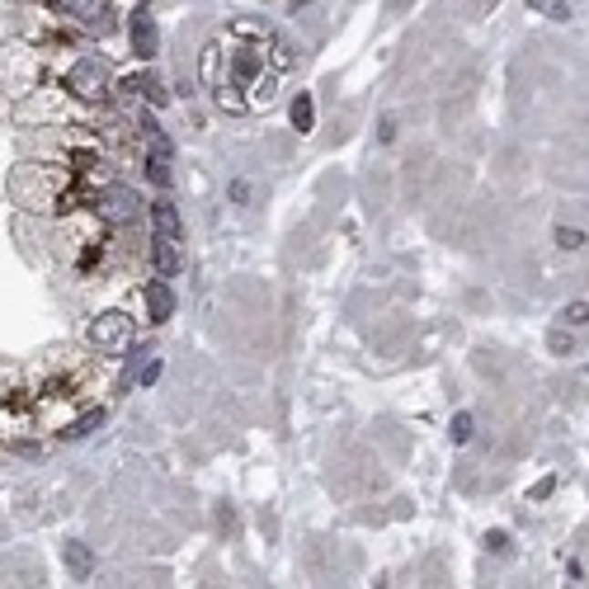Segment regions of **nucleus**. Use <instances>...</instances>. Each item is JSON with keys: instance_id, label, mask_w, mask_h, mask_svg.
<instances>
[{"instance_id": "f8f14e48", "label": "nucleus", "mask_w": 589, "mask_h": 589, "mask_svg": "<svg viewBox=\"0 0 589 589\" xmlns=\"http://www.w3.org/2000/svg\"><path fill=\"white\" fill-rule=\"evenodd\" d=\"M269 67H274V71H293V67H297V47H293L288 38L269 34Z\"/></svg>"}, {"instance_id": "9d476101", "label": "nucleus", "mask_w": 589, "mask_h": 589, "mask_svg": "<svg viewBox=\"0 0 589 589\" xmlns=\"http://www.w3.org/2000/svg\"><path fill=\"white\" fill-rule=\"evenodd\" d=\"M250 95H245V104L250 108H264V104H274V95H278V71L269 67V71H260L255 80H250V86H245Z\"/></svg>"}, {"instance_id": "4468645a", "label": "nucleus", "mask_w": 589, "mask_h": 589, "mask_svg": "<svg viewBox=\"0 0 589 589\" xmlns=\"http://www.w3.org/2000/svg\"><path fill=\"white\" fill-rule=\"evenodd\" d=\"M288 114H293V128H297V132H312V123H316V104H312V95H297Z\"/></svg>"}, {"instance_id": "6e6552de", "label": "nucleus", "mask_w": 589, "mask_h": 589, "mask_svg": "<svg viewBox=\"0 0 589 589\" xmlns=\"http://www.w3.org/2000/svg\"><path fill=\"white\" fill-rule=\"evenodd\" d=\"M57 10L76 24H90V29H99L104 15H108V0H57Z\"/></svg>"}, {"instance_id": "0eeeda50", "label": "nucleus", "mask_w": 589, "mask_h": 589, "mask_svg": "<svg viewBox=\"0 0 589 589\" xmlns=\"http://www.w3.org/2000/svg\"><path fill=\"white\" fill-rule=\"evenodd\" d=\"M147 316H151V326H165L175 316V293H170V284H165V278H151L147 284Z\"/></svg>"}, {"instance_id": "f3484780", "label": "nucleus", "mask_w": 589, "mask_h": 589, "mask_svg": "<svg viewBox=\"0 0 589 589\" xmlns=\"http://www.w3.org/2000/svg\"><path fill=\"white\" fill-rule=\"evenodd\" d=\"M561 321H566V326H589V302H571V306H561Z\"/></svg>"}, {"instance_id": "423d86ee", "label": "nucleus", "mask_w": 589, "mask_h": 589, "mask_svg": "<svg viewBox=\"0 0 589 589\" xmlns=\"http://www.w3.org/2000/svg\"><path fill=\"white\" fill-rule=\"evenodd\" d=\"M180 264H184V255H180V236H151V269H156V278H175L180 274Z\"/></svg>"}, {"instance_id": "5701e85b", "label": "nucleus", "mask_w": 589, "mask_h": 589, "mask_svg": "<svg viewBox=\"0 0 589 589\" xmlns=\"http://www.w3.org/2000/svg\"><path fill=\"white\" fill-rule=\"evenodd\" d=\"M504 542H510L504 532H491V538H486V547H491V552H504Z\"/></svg>"}, {"instance_id": "1a4fd4ad", "label": "nucleus", "mask_w": 589, "mask_h": 589, "mask_svg": "<svg viewBox=\"0 0 589 589\" xmlns=\"http://www.w3.org/2000/svg\"><path fill=\"white\" fill-rule=\"evenodd\" d=\"M132 57H142V62L156 57V24H151L147 15L132 19Z\"/></svg>"}, {"instance_id": "39448f33", "label": "nucleus", "mask_w": 589, "mask_h": 589, "mask_svg": "<svg viewBox=\"0 0 589 589\" xmlns=\"http://www.w3.org/2000/svg\"><path fill=\"white\" fill-rule=\"evenodd\" d=\"M142 170H147V180L151 184H170V137H165L156 123L147 128V165H142Z\"/></svg>"}, {"instance_id": "7ed1b4c3", "label": "nucleus", "mask_w": 589, "mask_h": 589, "mask_svg": "<svg viewBox=\"0 0 589 589\" xmlns=\"http://www.w3.org/2000/svg\"><path fill=\"white\" fill-rule=\"evenodd\" d=\"M90 203H95L99 222H108V227H132V222L142 217V199H137L128 184H104V189H95Z\"/></svg>"}, {"instance_id": "ddd939ff", "label": "nucleus", "mask_w": 589, "mask_h": 589, "mask_svg": "<svg viewBox=\"0 0 589 589\" xmlns=\"http://www.w3.org/2000/svg\"><path fill=\"white\" fill-rule=\"evenodd\" d=\"M151 217H156V232H160V236H180V208H175L170 199L151 203Z\"/></svg>"}, {"instance_id": "6ab92c4d", "label": "nucleus", "mask_w": 589, "mask_h": 589, "mask_svg": "<svg viewBox=\"0 0 589 589\" xmlns=\"http://www.w3.org/2000/svg\"><path fill=\"white\" fill-rule=\"evenodd\" d=\"M67 566L86 575V571H90V556H86V547H67Z\"/></svg>"}, {"instance_id": "f03ea898", "label": "nucleus", "mask_w": 589, "mask_h": 589, "mask_svg": "<svg viewBox=\"0 0 589 589\" xmlns=\"http://www.w3.org/2000/svg\"><path fill=\"white\" fill-rule=\"evenodd\" d=\"M62 90L71 99H80V104H104L108 90H114V76H108V67L99 57H76L67 80H62Z\"/></svg>"}, {"instance_id": "f257e3e1", "label": "nucleus", "mask_w": 589, "mask_h": 589, "mask_svg": "<svg viewBox=\"0 0 589 589\" xmlns=\"http://www.w3.org/2000/svg\"><path fill=\"white\" fill-rule=\"evenodd\" d=\"M90 193L80 184L76 170H62V165H19L10 175V199L19 208H57V212H71V208H86Z\"/></svg>"}, {"instance_id": "20e7f679", "label": "nucleus", "mask_w": 589, "mask_h": 589, "mask_svg": "<svg viewBox=\"0 0 589 589\" xmlns=\"http://www.w3.org/2000/svg\"><path fill=\"white\" fill-rule=\"evenodd\" d=\"M90 345L104 349V354H119L132 345V316L128 312H99L90 321Z\"/></svg>"}, {"instance_id": "aec40b11", "label": "nucleus", "mask_w": 589, "mask_h": 589, "mask_svg": "<svg viewBox=\"0 0 589 589\" xmlns=\"http://www.w3.org/2000/svg\"><path fill=\"white\" fill-rule=\"evenodd\" d=\"M471 439V415H453V443H467Z\"/></svg>"}, {"instance_id": "a211bd4d", "label": "nucleus", "mask_w": 589, "mask_h": 589, "mask_svg": "<svg viewBox=\"0 0 589 589\" xmlns=\"http://www.w3.org/2000/svg\"><path fill=\"white\" fill-rule=\"evenodd\" d=\"M556 245H561V250H580V245H584V232H575V227H556Z\"/></svg>"}, {"instance_id": "dca6fc26", "label": "nucleus", "mask_w": 589, "mask_h": 589, "mask_svg": "<svg viewBox=\"0 0 589 589\" xmlns=\"http://www.w3.org/2000/svg\"><path fill=\"white\" fill-rule=\"evenodd\" d=\"M99 419H104V410H90V415H80V419H76V425L67 429V439H86V434H90V429L99 425Z\"/></svg>"}, {"instance_id": "412c9836", "label": "nucleus", "mask_w": 589, "mask_h": 589, "mask_svg": "<svg viewBox=\"0 0 589 589\" xmlns=\"http://www.w3.org/2000/svg\"><path fill=\"white\" fill-rule=\"evenodd\" d=\"M156 377H160V358H151V363H147V368H142V373H137V382H142V387H151Z\"/></svg>"}, {"instance_id": "2eb2a0df", "label": "nucleus", "mask_w": 589, "mask_h": 589, "mask_svg": "<svg viewBox=\"0 0 589 589\" xmlns=\"http://www.w3.org/2000/svg\"><path fill=\"white\" fill-rule=\"evenodd\" d=\"M528 10H538L547 19H571V5L566 0H528Z\"/></svg>"}, {"instance_id": "4be33fe9", "label": "nucleus", "mask_w": 589, "mask_h": 589, "mask_svg": "<svg viewBox=\"0 0 589 589\" xmlns=\"http://www.w3.org/2000/svg\"><path fill=\"white\" fill-rule=\"evenodd\" d=\"M556 491V476H547V481H538V486H532V500H547Z\"/></svg>"}, {"instance_id": "9b49d317", "label": "nucleus", "mask_w": 589, "mask_h": 589, "mask_svg": "<svg viewBox=\"0 0 589 589\" xmlns=\"http://www.w3.org/2000/svg\"><path fill=\"white\" fill-rule=\"evenodd\" d=\"M128 90H132V95H142V99H147V104H156V108L165 104V86H160V76H156V71H137V76H128Z\"/></svg>"}]
</instances>
